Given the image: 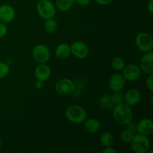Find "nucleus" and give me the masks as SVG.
<instances>
[{
	"instance_id": "obj_4",
	"label": "nucleus",
	"mask_w": 153,
	"mask_h": 153,
	"mask_svg": "<svg viewBox=\"0 0 153 153\" xmlns=\"http://www.w3.org/2000/svg\"><path fill=\"white\" fill-rule=\"evenodd\" d=\"M131 149L135 153H146L150 148V141L147 136L134 134L131 143Z\"/></svg>"
},
{
	"instance_id": "obj_1",
	"label": "nucleus",
	"mask_w": 153,
	"mask_h": 153,
	"mask_svg": "<svg viewBox=\"0 0 153 153\" xmlns=\"http://www.w3.org/2000/svg\"><path fill=\"white\" fill-rule=\"evenodd\" d=\"M112 114H113L114 120L120 125L126 126L132 120V110H131V108L126 103L122 102L115 105L113 108Z\"/></svg>"
},
{
	"instance_id": "obj_14",
	"label": "nucleus",
	"mask_w": 153,
	"mask_h": 153,
	"mask_svg": "<svg viewBox=\"0 0 153 153\" xmlns=\"http://www.w3.org/2000/svg\"><path fill=\"white\" fill-rule=\"evenodd\" d=\"M140 68L141 71L147 74L153 73V54L152 52L145 53L140 60Z\"/></svg>"
},
{
	"instance_id": "obj_13",
	"label": "nucleus",
	"mask_w": 153,
	"mask_h": 153,
	"mask_svg": "<svg viewBox=\"0 0 153 153\" xmlns=\"http://www.w3.org/2000/svg\"><path fill=\"white\" fill-rule=\"evenodd\" d=\"M35 76L37 80L42 81V82H46L50 78L52 74V70L50 67L46 63L45 64H40L35 69Z\"/></svg>"
},
{
	"instance_id": "obj_12",
	"label": "nucleus",
	"mask_w": 153,
	"mask_h": 153,
	"mask_svg": "<svg viewBox=\"0 0 153 153\" xmlns=\"http://www.w3.org/2000/svg\"><path fill=\"white\" fill-rule=\"evenodd\" d=\"M141 100V94L137 89H130L124 95V101L130 107L136 106Z\"/></svg>"
},
{
	"instance_id": "obj_26",
	"label": "nucleus",
	"mask_w": 153,
	"mask_h": 153,
	"mask_svg": "<svg viewBox=\"0 0 153 153\" xmlns=\"http://www.w3.org/2000/svg\"><path fill=\"white\" fill-rule=\"evenodd\" d=\"M146 85L147 89L149 91L152 92L153 91V75L149 74V76L146 78Z\"/></svg>"
},
{
	"instance_id": "obj_11",
	"label": "nucleus",
	"mask_w": 153,
	"mask_h": 153,
	"mask_svg": "<svg viewBox=\"0 0 153 153\" xmlns=\"http://www.w3.org/2000/svg\"><path fill=\"white\" fill-rule=\"evenodd\" d=\"M126 85V80L123 76L119 73H114L108 79V87L111 91H121Z\"/></svg>"
},
{
	"instance_id": "obj_21",
	"label": "nucleus",
	"mask_w": 153,
	"mask_h": 153,
	"mask_svg": "<svg viewBox=\"0 0 153 153\" xmlns=\"http://www.w3.org/2000/svg\"><path fill=\"white\" fill-rule=\"evenodd\" d=\"M111 67L116 71H121L126 66V61L121 57H114L111 61Z\"/></svg>"
},
{
	"instance_id": "obj_33",
	"label": "nucleus",
	"mask_w": 153,
	"mask_h": 153,
	"mask_svg": "<svg viewBox=\"0 0 153 153\" xmlns=\"http://www.w3.org/2000/svg\"><path fill=\"white\" fill-rule=\"evenodd\" d=\"M147 10L152 14L153 13V0H149L147 3Z\"/></svg>"
},
{
	"instance_id": "obj_18",
	"label": "nucleus",
	"mask_w": 153,
	"mask_h": 153,
	"mask_svg": "<svg viewBox=\"0 0 153 153\" xmlns=\"http://www.w3.org/2000/svg\"><path fill=\"white\" fill-rule=\"evenodd\" d=\"M74 4L75 0H55V7L62 12L70 10Z\"/></svg>"
},
{
	"instance_id": "obj_6",
	"label": "nucleus",
	"mask_w": 153,
	"mask_h": 153,
	"mask_svg": "<svg viewBox=\"0 0 153 153\" xmlns=\"http://www.w3.org/2000/svg\"><path fill=\"white\" fill-rule=\"evenodd\" d=\"M55 89L57 94L61 96L71 95L76 89V84L71 79H61L56 82Z\"/></svg>"
},
{
	"instance_id": "obj_34",
	"label": "nucleus",
	"mask_w": 153,
	"mask_h": 153,
	"mask_svg": "<svg viewBox=\"0 0 153 153\" xmlns=\"http://www.w3.org/2000/svg\"><path fill=\"white\" fill-rule=\"evenodd\" d=\"M1 140H0V149H1Z\"/></svg>"
},
{
	"instance_id": "obj_22",
	"label": "nucleus",
	"mask_w": 153,
	"mask_h": 153,
	"mask_svg": "<svg viewBox=\"0 0 153 153\" xmlns=\"http://www.w3.org/2000/svg\"><path fill=\"white\" fill-rule=\"evenodd\" d=\"M46 22L44 23V28L48 33H54L58 29V22L56 20L51 18V19H45Z\"/></svg>"
},
{
	"instance_id": "obj_30",
	"label": "nucleus",
	"mask_w": 153,
	"mask_h": 153,
	"mask_svg": "<svg viewBox=\"0 0 153 153\" xmlns=\"http://www.w3.org/2000/svg\"><path fill=\"white\" fill-rule=\"evenodd\" d=\"M34 87H35L36 89L37 90L43 89V87H44V82L40 80H37L34 82Z\"/></svg>"
},
{
	"instance_id": "obj_7",
	"label": "nucleus",
	"mask_w": 153,
	"mask_h": 153,
	"mask_svg": "<svg viewBox=\"0 0 153 153\" xmlns=\"http://www.w3.org/2000/svg\"><path fill=\"white\" fill-rule=\"evenodd\" d=\"M32 56L39 64H45L50 59V50L44 44L36 45L32 50Z\"/></svg>"
},
{
	"instance_id": "obj_3",
	"label": "nucleus",
	"mask_w": 153,
	"mask_h": 153,
	"mask_svg": "<svg viewBox=\"0 0 153 153\" xmlns=\"http://www.w3.org/2000/svg\"><path fill=\"white\" fill-rule=\"evenodd\" d=\"M36 8L39 16L43 19L53 18L56 14V7L50 0H40Z\"/></svg>"
},
{
	"instance_id": "obj_16",
	"label": "nucleus",
	"mask_w": 153,
	"mask_h": 153,
	"mask_svg": "<svg viewBox=\"0 0 153 153\" xmlns=\"http://www.w3.org/2000/svg\"><path fill=\"white\" fill-rule=\"evenodd\" d=\"M71 54L70 46L67 43H61L56 47L55 55L59 59H67Z\"/></svg>"
},
{
	"instance_id": "obj_27",
	"label": "nucleus",
	"mask_w": 153,
	"mask_h": 153,
	"mask_svg": "<svg viewBox=\"0 0 153 153\" xmlns=\"http://www.w3.org/2000/svg\"><path fill=\"white\" fill-rule=\"evenodd\" d=\"M7 33V27L5 23L0 22V38L4 37Z\"/></svg>"
},
{
	"instance_id": "obj_17",
	"label": "nucleus",
	"mask_w": 153,
	"mask_h": 153,
	"mask_svg": "<svg viewBox=\"0 0 153 153\" xmlns=\"http://www.w3.org/2000/svg\"><path fill=\"white\" fill-rule=\"evenodd\" d=\"M85 130L90 133H96L100 129V123L95 118H90L84 121Z\"/></svg>"
},
{
	"instance_id": "obj_23",
	"label": "nucleus",
	"mask_w": 153,
	"mask_h": 153,
	"mask_svg": "<svg viewBox=\"0 0 153 153\" xmlns=\"http://www.w3.org/2000/svg\"><path fill=\"white\" fill-rule=\"evenodd\" d=\"M134 134L132 131H129L128 129H124L121 131L120 137L121 141L123 142V143H130L131 140H132L133 137H134Z\"/></svg>"
},
{
	"instance_id": "obj_32",
	"label": "nucleus",
	"mask_w": 153,
	"mask_h": 153,
	"mask_svg": "<svg viewBox=\"0 0 153 153\" xmlns=\"http://www.w3.org/2000/svg\"><path fill=\"white\" fill-rule=\"evenodd\" d=\"M103 153H117V151L115 149H114L113 147H111V146H108V147H105V149L102 150Z\"/></svg>"
},
{
	"instance_id": "obj_8",
	"label": "nucleus",
	"mask_w": 153,
	"mask_h": 153,
	"mask_svg": "<svg viewBox=\"0 0 153 153\" xmlns=\"http://www.w3.org/2000/svg\"><path fill=\"white\" fill-rule=\"evenodd\" d=\"M141 70L140 67L135 64H130L126 65L123 69V74L124 79L128 82H134L137 80L141 76Z\"/></svg>"
},
{
	"instance_id": "obj_28",
	"label": "nucleus",
	"mask_w": 153,
	"mask_h": 153,
	"mask_svg": "<svg viewBox=\"0 0 153 153\" xmlns=\"http://www.w3.org/2000/svg\"><path fill=\"white\" fill-rule=\"evenodd\" d=\"M137 124L134 123L132 122V120L131 121V122H129L128 123H127L126 125V129L129 130V131H132L134 134H135V132L137 131Z\"/></svg>"
},
{
	"instance_id": "obj_31",
	"label": "nucleus",
	"mask_w": 153,
	"mask_h": 153,
	"mask_svg": "<svg viewBox=\"0 0 153 153\" xmlns=\"http://www.w3.org/2000/svg\"><path fill=\"white\" fill-rule=\"evenodd\" d=\"M95 1L97 4H100V5H107V4L112 2L113 0H95Z\"/></svg>"
},
{
	"instance_id": "obj_20",
	"label": "nucleus",
	"mask_w": 153,
	"mask_h": 153,
	"mask_svg": "<svg viewBox=\"0 0 153 153\" xmlns=\"http://www.w3.org/2000/svg\"><path fill=\"white\" fill-rule=\"evenodd\" d=\"M100 107L103 109H111L115 105L112 101L111 97L108 94H105L100 97Z\"/></svg>"
},
{
	"instance_id": "obj_29",
	"label": "nucleus",
	"mask_w": 153,
	"mask_h": 153,
	"mask_svg": "<svg viewBox=\"0 0 153 153\" xmlns=\"http://www.w3.org/2000/svg\"><path fill=\"white\" fill-rule=\"evenodd\" d=\"M75 2L80 6H88L91 2V0H75Z\"/></svg>"
},
{
	"instance_id": "obj_25",
	"label": "nucleus",
	"mask_w": 153,
	"mask_h": 153,
	"mask_svg": "<svg viewBox=\"0 0 153 153\" xmlns=\"http://www.w3.org/2000/svg\"><path fill=\"white\" fill-rule=\"evenodd\" d=\"M10 72L8 64L4 62H0V79L6 77Z\"/></svg>"
},
{
	"instance_id": "obj_15",
	"label": "nucleus",
	"mask_w": 153,
	"mask_h": 153,
	"mask_svg": "<svg viewBox=\"0 0 153 153\" xmlns=\"http://www.w3.org/2000/svg\"><path fill=\"white\" fill-rule=\"evenodd\" d=\"M137 131L140 134L148 136L153 131V123L149 118H143L137 123Z\"/></svg>"
},
{
	"instance_id": "obj_5",
	"label": "nucleus",
	"mask_w": 153,
	"mask_h": 153,
	"mask_svg": "<svg viewBox=\"0 0 153 153\" xmlns=\"http://www.w3.org/2000/svg\"><path fill=\"white\" fill-rule=\"evenodd\" d=\"M135 43L140 52L143 53L152 52L153 49V40L147 32H140L135 37Z\"/></svg>"
},
{
	"instance_id": "obj_19",
	"label": "nucleus",
	"mask_w": 153,
	"mask_h": 153,
	"mask_svg": "<svg viewBox=\"0 0 153 153\" xmlns=\"http://www.w3.org/2000/svg\"><path fill=\"white\" fill-rule=\"evenodd\" d=\"M114 141V137L113 134L108 131L103 132L100 137V143L104 147L111 146Z\"/></svg>"
},
{
	"instance_id": "obj_24",
	"label": "nucleus",
	"mask_w": 153,
	"mask_h": 153,
	"mask_svg": "<svg viewBox=\"0 0 153 153\" xmlns=\"http://www.w3.org/2000/svg\"><path fill=\"white\" fill-rule=\"evenodd\" d=\"M111 97L114 105L120 104L124 101V94L121 91H114Z\"/></svg>"
},
{
	"instance_id": "obj_2",
	"label": "nucleus",
	"mask_w": 153,
	"mask_h": 153,
	"mask_svg": "<svg viewBox=\"0 0 153 153\" xmlns=\"http://www.w3.org/2000/svg\"><path fill=\"white\" fill-rule=\"evenodd\" d=\"M65 116L70 122L76 124L84 123L86 120L87 112L83 107L79 105H72L69 106L65 112Z\"/></svg>"
},
{
	"instance_id": "obj_9",
	"label": "nucleus",
	"mask_w": 153,
	"mask_h": 153,
	"mask_svg": "<svg viewBox=\"0 0 153 153\" xmlns=\"http://www.w3.org/2000/svg\"><path fill=\"white\" fill-rule=\"evenodd\" d=\"M71 53L79 59H85L89 55V48L88 45L82 41L73 42L70 45Z\"/></svg>"
},
{
	"instance_id": "obj_10",
	"label": "nucleus",
	"mask_w": 153,
	"mask_h": 153,
	"mask_svg": "<svg viewBox=\"0 0 153 153\" xmlns=\"http://www.w3.org/2000/svg\"><path fill=\"white\" fill-rule=\"evenodd\" d=\"M16 12L14 8L10 4H4L0 6V22L3 23H10L14 19Z\"/></svg>"
}]
</instances>
